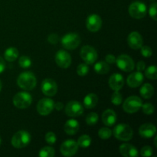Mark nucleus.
<instances>
[{"label": "nucleus", "instance_id": "1", "mask_svg": "<svg viewBox=\"0 0 157 157\" xmlns=\"http://www.w3.org/2000/svg\"><path fill=\"white\" fill-rule=\"evenodd\" d=\"M18 87L26 90H32L36 86L37 79L32 72L25 71L20 74L17 79Z\"/></svg>", "mask_w": 157, "mask_h": 157}, {"label": "nucleus", "instance_id": "2", "mask_svg": "<svg viewBox=\"0 0 157 157\" xmlns=\"http://www.w3.org/2000/svg\"><path fill=\"white\" fill-rule=\"evenodd\" d=\"M113 133L116 139L121 141H129L133 136V129L125 124H121L117 125L113 130Z\"/></svg>", "mask_w": 157, "mask_h": 157}, {"label": "nucleus", "instance_id": "3", "mask_svg": "<svg viewBox=\"0 0 157 157\" xmlns=\"http://www.w3.org/2000/svg\"><path fill=\"white\" fill-rule=\"evenodd\" d=\"M31 141L30 133L25 130H19L12 138V145L15 148L21 149L27 147Z\"/></svg>", "mask_w": 157, "mask_h": 157}, {"label": "nucleus", "instance_id": "4", "mask_svg": "<svg viewBox=\"0 0 157 157\" xmlns=\"http://www.w3.org/2000/svg\"><path fill=\"white\" fill-rule=\"evenodd\" d=\"M143 105V101L137 96H130L124 101L123 108L124 111L128 113L137 112Z\"/></svg>", "mask_w": 157, "mask_h": 157}, {"label": "nucleus", "instance_id": "5", "mask_svg": "<svg viewBox=\"0 0 157 157\" xmlns=\"http://www.w3.org/2000/svg\"><path fill=\"white\" fill-rule=\"evenodd\" d=\"M32 95L28 92H19L13 98V104L18 109H26L32 104Z\"/></svg>", "mask_w": 157, "mask_h": 157}, {"label": "nucleus", "instance_id": "6", "mask_svg": "<svg viewBox=\"0 0 157 157\" xmlns=\"http://www.w3.org/2000/svg\"><path fill=\"white\" fill-rule=\"evenodd\" d=\"M81 44V38L77 33H67L61 38V44L67 50H74Z\"/></svg>", "mask_w": 157, "mask_h": 157}, {"label": "nucleus", "instance_id": "7", "mask_svg": "<svg viewBox=\"0 0 157 157\" xmlns=\"http://www.w3.org/2000/svg\"><path fill=\"white\" fill-rule=\"evenodd\" d=\"M129 14L133 18L140 19L147 15V6L141 2H134L129 7Z\"/></svg>", "mask_w": 157, "mask_h": 157}, {"label": "nucleus", "instance_id": "8", "mask_svg": "<svg viewBox=\"0 0 157 157\" xmlns=\"http://www.w3.org/2000/svg\"><path fill=\"white\" fill-rule=\"evenodd\" d=\"M117 65L121 70L125 72H130L134 69V61L129 55H121L116 58Z\"/></svg>", "mask_w": 157, "mask_h": 157}, {"label": "nucleus", "instance_id": "9", "mask_svg": "<svg viewBox=\"0 0 157 157\" xmlns=\"http://www.w3.org/2000/svg\"><path fill=\"white\" fill-rule=\"evenodd\" d=\"M81 58L87 64H92L98 58L97 51L90 45H85L81 48L80 52Z\"/></svg>", "mask_w": 157, "mask_h": 157}, {"label": "nucleus", "instance_id": "10", "mask_svg": "<svg viewBox=\"0 0 157 157\" xmlns=\"http://www.w3.org/2000/svg\"><path fill=\"white\" fill-rule=\"evenodd\" d=\"M55 109V102L50 98H42L37 104V110L41 116L50 114Z\"/></svg>", "mask_w": 157, "mask_h": 157}, {"label": "nucleus", "instance_id": "11", "mask_svg": "<svg viewBox=\"0 0 157 157\" xmlns=\"http://www.w3.org/2000/svg\"><path fill=\"white\" fill-rule=\"evenodd\" d=\"M84 112L82 104L76 101H69L65 107V113L68 117H76L81 116Z\"/></svg>", "mask_w": 157, "mask_h": 157}, {"label": "nucleus", "instance_id": "12", "mask_svg": "<svg viewBox=\"0 0 157 157\" xmlns=\"http://www.w3.org/2000/svg\"><path fill=\"white\" fill-rule=\"evenodd\" d=\"M61 153L64 156H72L76 154L78 150V143L73 140H66L61 144Z\"/></svg>", "mask_w": 157, "mask_h": 157}, {"label": "nucleus", "instance_id": "13", "mask_svg": "<svg viewBox=\"0 0 157 157\" xmlns=\"http://www.w3.org/2000/svg\"><path fill=\"white\" fill-rule=\"evenodd\" d=\"M41 89L44 95L48 97H53L58 91V85L54 80L47 78L42 81Z\"/></svg>", "mask_w": 157, "mask_h": 157}, {"label": "nucleus", "instance_id": "14", "mask_svg": "<svg viewBox=\"0 0 157 157\" xmlns=\"http://www.w3.org/2000/svg\"><path fill=\"white\" fill-rule=\"evenodd\" d=\"M55 62L61 68H67L71 64V57L68 52L60 50L55 55Z\"/></svg>", "mask_w": 157, "mask_h": 157}, {"label": "nucleus", "instance_id": "15", "mask_svg": "<svg viewBox=\"0 0 157 157\" xmlns=\"http://www.w3.org/2000/svg\"><path fill=\"white\" fill-rule=\"evenodd\" d=\"M86 26L90 32H98L102 26V19L98 15L92 14L87 17V21H86Z\"/></svg>", "mask_w": 157, "mask_h": 157}, {"label": "nucleus", "instance_id": "16", "mask_svg": "<svg viewBox=\"0 0 157 157\" xmlns=\"http://www.w3.org/2000/svg\"><path fill=\"white\" fill-rule=\"evenodd\" d=\"M127 43L131 48L137 50L143 46V38L137 32H133L127 37Z\"/></svg>", "mask_w": 157, "mask_h": 157}, {"label": "nucleus", "instance_id": "17", "mask_svg": "<svg viewBox=\"0 0 157 157\" xmlns=\"http://www.w3.org/2000/svg\"><path fill=\"white\" fill-rule=\"evenodd\" d=\"M124 84V77L121 75V74H113L110 76V79H109V85H110V88L112 90H117L119 91Z\"/></svg>", "mask_w": 157, "mask_h": 157}, {"label": "nucleus", "instance_id": "18", "mask_svg": "<svg viewBox=\"0 0 157 157\" xmlns=\"http://www.w3.org/2000/svg\"><path fill=\"white\" fill-rule=\"evenodd\" d=\"M144 81V75L140 71L133 72L131 75H130L127 78V82L128 86L130 87H138L142 84Z\"/></svg>", "mask_w": 157, "mask_h": 157}, {"label": "nucleus", "instance_id": "19", "mask_svg": "<svg viewBox=\"0 0 157 157\" xmlns=\"http://www.w3.org/2000/svg\"><path fill=\"white\" fill-rule=\"evenodd\" d=\"M156 129L153 124H144L140 126L139 129V133L142 137L145 139L151 138L156 134Z\"/></svg>", "mask_w": 157, "mask_h": 157}, {"label": "nucleus", "instance_id": "20", "mask_svg": "<svg viewBox=\"0 0 157 157\" xmlns=\"http://www.w3.org/2000/svg\"><path fill=\"white\" fill-rule=\"evenodd\" d=\"M121 154L124 157H136L138 156L137 149L129 144H124L119 147Z\"/></svg>", "mask_w": 157, "mask_h": 157}, {"label": "nucleus", "instance_id": "21", "mask_svg": "<svg viewBox=\"0 0 157 157\" xmlns=\"http://www.w3.org/2000/svg\"><path fill=\"white\" fill-rule=\"evenodd\" d=\"M102 121L107 127H111L117 121L116 113L111 109H107L103 113Z\"/></svg>", "mask_w": 157, "mask_h": 157}, {"label": "nucleus", "instance_id": "22", "mask_svg": "<svg viewBox=\"0 0 157 157\" xmlns=\"http://www.w3.org/2000/svg\"><path fill=\"white\" fill-rule=\"evenodd\" d=\"M79 130V123L75 119L68 120L64 124V131L68 135H75Z\"/></svg>", "mask_w": 157, "mask_h": 157}, {"label": "nucleus", "instance_id": "23", "mask_svg": "<svg viewBox=\"0 0 157 157\" xmlns=\"http://www.w3.org/2000/svg\"><path fill=\"white\" fill-rule=\"evenodd\" d=\"M98 101V98L97 96V94L93 93L88 94L84 98V106L85 107V108L92 109L97 105Z\"/></svg>", "mask_w": 157, "mask_h": 157}, {"label": "nucleus", "instance_id": "24", "mask_svg": "<svg viewBox=\"0 0 157 157\" xmlns=\"http://www.w3.org/2000/svg\"><path fill=\"white\" fill-rule=\"evenodd\" d=\"M140 95L144 98L150 99V98L153 97V94H154V88H153V87L151 84L147 83V84H144L142 86L140 90Z\"/></svg>", "mask_w": 157, "mask_h": 157}, {"label": "nucleus", "instance_id": "25", "mask_svg": "<svg viewBox=\"0 0 157 157\" xmlns=\"http://www.w3.org/2000/svg\"><path fill=\"white\" fill-rule=\"evenodd\" d=\"M95 72L99 75H105L110 71V65L105 61H99L94 66Z\"/></svg>", "mask_w": 157, "mask_h": 157}, {"label": "nucleus", "instance_id": "26", "mask_svg": "<svg viewBox=\"0 0 157 157\" xmlns=\"http://www.w3.org/2000/svg\"><path fill=\"white\" fill-rule=\"evenodd\" d=\"M5 59L8 61H15L18 57V49L15 48L14 47H10L5 52L4 54Z\"/></svg>", "mask_w": 157, "mask_h": 157}, {"label": "nucleus", "instance_id": "27", "mask_svg": "<svg viewBox=\"0 0 157 157\" xmlns=\"http://www.w3.org/2000/svg\"><path fill=\"white\" fill-rule=\"evenodd\" d=\"M90 144H91V138L88 135H82L80 136L78 140V147H82V148H87L90 147Z\"/></svg>", "mask_w": 157, "mask_h": 157}, {"label": "nucleus", "instance_id": "28", "mask_svg": "<svg viewBox=\"0 0 157 157\" xmlns=\"http://www.w3.org/2000/svg\"><path fill=\"white\" fill-rule=\"evenodd\" d=\"M55 155V149L51 147H44L40 150L38 156L40 157H53Z\"/></svg>", "mask_w": 157, "mask_h": 157}, {"label": "nucleus", "instance_id": "29", "mask_svg": "<svg viewBox=\"0 0 157 157\" xmlns=\"http://www.w3.org/2000/svg\"><path fill=\"white\" fill-rule=\"evenodd\" d=\"M145 75L148 79H157V68L155 65H151L147 67L145 71Z\"/></svg>", "mask_w": 157, "mask_h": 157}, {"label": "nucleus", "instance_id": "30", "mask_svg": "<svg viewBox=\"0 0 157 157\" xmlns=\"http://www.w3.org/2000/svg\"><path fill=\"white\" fill-rule=\"evenodd\" d=\"M112 135V131L108 127H103L98 131V136L102 140L110 139Z\"/></svg>", "mask_w": 157, "mask_h": 157}, {"label": "nucleus", "instance_id": "31", "mask_svg": "<svg viewBox=\"0 0 157 157\" xmlns=\"http://www.w3.org/2000/svg\"><path fill=\"white\" fill-rule=\"evenodd\" d=\"M98 119L99 117H98V113L92 112V113H88L87 116L86 117V123L90 126L95 125L98 123Z\"/></svg>", "mask_w": 157, "mask_h": 157}, {"label": "nucleus", "instance_id": "32", "mask_svg": "<svg viewBox=\"0 0 157 157\" xmlns=\"http://www.w3.org/2000/svg\"><path fill=\"white\" fill-rule=\"evenodd\" d=\"M122 101H123V97L122 95H121V94L119 93V91L115 90L111 96L112 104H114V105L118 106L122 103Z\"/></svg>", "mask_w": 157, "mask_h": 157}, {"label": "nucleus", "instance_id": "33", "mask_svg": "<svg viewBox=\"0 0 157 157\" xmlns=\"http://www.w3.org/2000/svg\"><path fill=\"white\" fill-rule=\"evenodd\" d=\"M18 64H19L20 67H21L22 68H28L32 65V61H31V58L29 57L21 56L19 58Z\"/></svg>", "mask_w": 157, "mask_h": 157}, {"label": "nucleus", "instance_id": "34", "mask_svg": "<svg viewBox=\"0 0 157 157\" xmlns=\"http://www.w3.org/2000/svg\"><path fill=\"white\" fill-rule=\"evenodd\" d=\"M88 71H89V67L86 63L79 64L78 67H77V74H78L79 76H81V77L87 75V73H88Z\"/></svg>", "mask_w": 157, "mask_h": 157}, {"label": "nucleus", "instance_id": "35", "mask_svg": "<svg viewBox=\"0 0 157 157\" xmlns=\"http://www.w3.org/2000/svg\"><path fill=\"white\" fill-rule=\"evenodd\" d=\"M141 108H142L143 112L147 115H151L154 113V107H153V104H150V103L143 104Z\"/></svg>", "mask_w": 157, "mask_h": 157}, {"label": "nucleus", "instance_id": "36", "mask_svg": "<svg viewBox=\"0 0 157 157\" xmlns=\"http://www.w3.org/2000/svg\"><path fill=\"white\" fill-rule=\"evenodd\" d=\"M56 135L53 132H48L45 134V141L50 145H53L56 142Z\"/></svg>", "mask_w": 157, "mask_h": 157}, {"label": "nucleus", "instance_id": "37", "mask_svg": "<svg viewBox=\"0 0 157 157\" xmlns=\"http://www.w3.org/2000/svg\"><path fill=\"white\" fill-rule=\"evenodd\" d=\"M153 148H152L151 147H149V146L144 147L140 150L141 156L144 157L151 156L152 155H153Z\"/></svg>", "mask_w": 157, "mask_h": 157}, {"label": "nucleus", "instance_id": "38", "mask_svg": "<svg viewBox=\"0 0 157 157\" xmlns=\"http://www.w3.org/2000/svg\"><path fill=\"white\" fill-rule=\"evenodd\" d=\"M156 7H157V4L156 2H153V4H151V6H150V9H149V14H150V16L151 17L154 21H156L157 20Z\"/></svg>", "mask_w": 157, "mask_h": 157}, {"label": "nucleus", "instance_id": "39", "mask_svg": "<svg viewBox=\"0 0 157 157\" xmlns=\"http://www.w3.org/2000/svg\"><path fill=\"white\" fill-rule=\"evenodd\" d=\"M141 49V54L145 58H149V57L153 55V51H152L151 48L149 47V46H142L140 48Z\"/></svg>", "mask_w": 157, "mask_h": 157}, {"label": "nucleus", "instance_id": "40", "mask_svg": "<svg viewBox=\"0 0 157 157\" xmlns=\"http://www.w3.org/2000/svg\"><path fill=\"white\" fill-rule=\"evenodd\" d=\"M48 41L49 43H51L52 44H56L59 41V37L57 34L53 33L49 35V36L48 37Z\"/></svg>", "mask_w": 157, "mask_h": 157}, {"label": "nucleus", "instance_id": "41", "mask_svg": "<svg viewBox=\"0 0 157 157\" xmlns=\"http://www.w3.org/2000/svg\"><path fill=\"white\" fill-rule=\"evenodd\" d=\"M105 60H106V62L107 63V64H113V63L116 61V58H115L114 55H107V56H106L105 58Z\"/></svg>", "mask_w": 157, "mask_h": 157}, {"label": "nucleus", "instance_id": "42", "mask_svg": "<svg viewBox=\"0 0 157 157\" xmlns=\"http://www.w3.org/2000/svg\"><path fill=\"white\" fill-rule=\"evenodd\" d=\"M146 68V64L144 61H139V62L136 64V69H137L138 71H143L145 70Z\"/></svg>", "mask_w": 157, "mask_h": 157}, {"label": "nucleus", "instance_id": "43", "mask_svg": "<svg viewBox=\"0 0 157 157\" xmlns=\"http://www.w3.org/2000/svg\"><path fill=\"white\" fill-rule=\"evenodd\" d=\"M5 68H6V63H5L4 59L0 57V74L4 71Z\"/></svg>", "mask_w": 157, "mask_h": 157}, {"label": "nucleus", "instance_id": "44", "mask_svg": "<svg viewBox=\"0 0 157 157\" xmlns=\"http://www.w3.org/2000/svg\"><path fill=\"white\" fill-rule=\"evenodd\" d=\"M63 108H64V104L61 102H58L55 104V109H56L57 110H61Z\"/></svg>", "mask_w": 157, "mask_h": 157}, {"label": "nucleus", "instance_id": "45", "mask_svg": "<svg viewBox=\"0 0 157 157\" xmlns=\"http://www.w3.org/2000/svg\"><path fill=\"white\" fill-rule=\"evenodd\" d=\"M156 139H157V136H156V137H155V141H154V144H155V146H156V147H157V144H156Z\"/></svg>", "mask_w": 157, "mask_h": 157}, {"label": "nucleus", "instance_id": "46", "mask_svg": "<svg viewBox=\"0 0 157 157\" xmlns=\"http://www.w3.org/2000/svg\"><path fill=\"white\" fill-rule=\"evenodd\" d=\"M2 84L1 81H0V91H1V90H2Z\"/></svg>", "mask_w": 157, "mask_h": 157}, {"label": "nucleus", "instance_id": "47", "mask_svg": "<svg viewBox=\"0 0 157 157\" xmlns=\"http://www.w3.org/2000/svg\"><path fill=\"white\" fill-rule=\"evenodd\" d=\"M1 143H2V140H1V138H0V145H1Z\"/></svg>", "mask_w": 157, "mask_h": 157}, {"label": "nucleus", "instance_id": "48", "mask_svg": "<svg viewBox=\"0 0 157 157\" xmlns=\"http://www.w3.org/2000/svg\"><path fill=\"white\" fill-rule=\"evenodd\" d=\"M152 1H155V0H152Z\"/></svg>", "mask_w": 157, "mask_h": 157}]
</instances>
